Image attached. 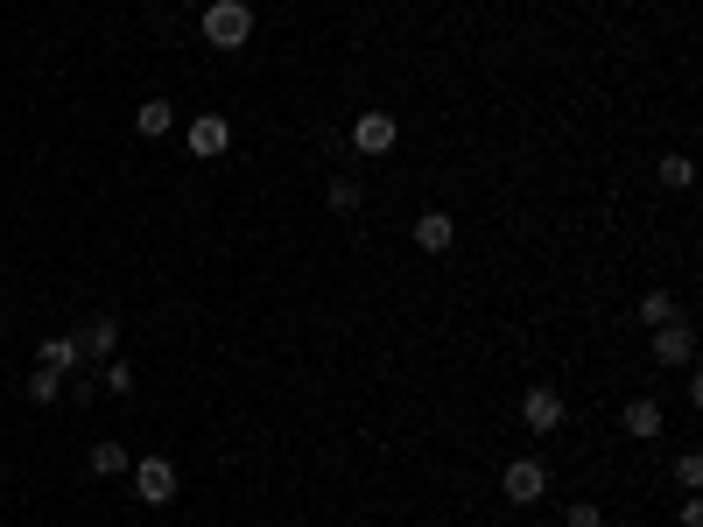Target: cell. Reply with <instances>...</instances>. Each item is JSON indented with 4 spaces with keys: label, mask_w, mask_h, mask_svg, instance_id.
Segmentation results:
<instances>
[{
    "label": "cell",
    "mask_w": 703,
    "mask_h": 527,
    "mask_svg": "<svg viewBox=\"0 0 703 527\" xmlns=\"http://www.w3.org/2000/svg\"><path fill=\"white\" fill-rule=\"evenodd\" d=\"M499 493H507V507H542L548 499V465L542 457H514V465L499 471Z\"/></svg>",
    "instance_id": "7a4b0ae2"
},
{
    "label": "cell",
    "mask_w": 703,
    "mask_h": 527,
    "mask_svg": "<svg viewBox=\"0 0 703 527\" xmlns=\"http://www.w3.org/2000/svg\"><path fill=\"white\" fill-rule=\"evenodd\" d=\"M620 429L633 436V444H654V436H662V401H654V394H633V401L620 408Z\"/></svg>",
    "instance_id": "9c48e42d"
},
{
    "label": "cell",
    "mask_w": 703,
    "mask_h": 527,
    "mask_svg": "<svg viewBox=\"0 0 703 527\" xmlns=\"http://www.w3.org/2000/svg\"><path fill=\"white\" fill-rule=\"evenodd\" d=\"M21 394H29L36 408H50V401H63V372H50V366H36L29 380H21Z\"/></svg>",
    "instance_id": "9a60e30c"
},
{
    "label": "cell",
    "mask_w": 703,
    "mask_h": 527,
    "mask_svg": "<svg viewBox=\"0 0 703 527\" xmlns=\"http://www.w3.org/2000/svg\"><path fill=\"white\" fill-rule=\"evenodd\" d=\"M675 486H683V493H696V486H703V457H696V450L675 457Z\"/></svg>",
    "instance_id": "d6986e66"
},
{
    "label": "cell",
    "mask_w": 703,
    "mask_h": 527,
    "mask_svg": "<svg viewBox=\"0 0 703 527\" xmlns=\"http://www.w3.org/2000/svg\"><path fill=\"white\" fill-rule=\"evenodd\" d=\"M71 338H78V351H85V359L99 366V359H113V351H120V317H85Z\"/></svg>",
    "instance_id": "ba28073f"
},
{
    "label": "cell",
    "mask_w": 703,
    "mask_h": 527,
    "mask_svg": "<svg viewBox=\"0 0 703 527\" xmlns=\"http://www.w3.org/2000/svg\"><path fill=\"white\" fill-rule=\"evenodd\" d=\"M675 520H683V527H703V499L690 493V499H683V514H675Z\"/></svg>",
    "instance_id": "44dd1931"
},
{
    "label": "cell",
    "mask_w": 703,
    "mask_h": 527,
    "mask_svg": "<svg viewBox=\"0 0 703 527\" xmlns=\"http://www.w3.org/2000/svg\"><path fill=\"white\" fill-rule=\"evenodd\" d=\"M184 148H190L197 162H218V156L232 148V120H226V113H197V120L184 127Z\"/></svg>",
    "instance_id": "52a82bcc"
},
{
    "label": "cell",
    "mask_w": 703,
    "mask_h": 527,
    "mask_svg": "<svg viewBox=\"0 0 703 527\" xmlns=\"http://www.w3.org/2000/svg\"><path fill=\"white\" fill-rule=\"evenodd\" d=\"M696 183V162L690 156H662V190H690Z\"/></svg>",
    "instance_id": "ac0fdd59"
},
{
    "label": "cell",
    "mask_w": 703,
    "mask_h": 527,
    "mask_svg": "<svg viewBox=\"0 0 703 527\" xmlns=\"http://www.w3.org/2000/svg\"><path fill=\"white\" fill-rule=\"evenodd\" d=\"M563 527H605V507H591V499H577V507L563 514Z\"/></svg>",
    "instance_id": "ffe728a7"
},
{
    "label": "cell",
    "mask_w": 703,
    "mask_h": 527,
    "mask_svg": "<svg viewBox=\"0 0 703 527\" xmlns=\"http://www.w3.org/2000/svg\"><path fill=\"white\" fill-rule=\"evenodd\" d=\"M394 141H402V120L380 113V106L352 120V156H394Z\"/></svg>",
    "instance_id": "5b68a950"
},
{
    "label": "cell",
    "mask_w": 703,
    "mask_h": 527,
    "mask_svg": "<svg viewBox=\"0 0 703 527\" xmlns=\"http://www.w3.org/2000/svg\"><path fill=\"white\" fill-rule=\"evenodd\" d=\"M169 127H176V106H169V99H141V106H135V135H148V141H162V135H169Z\"/></svg>",
    "instance_id": "5bb4252c"
},
{
    "label": "cell",
    "mask_w": 703,
    "mask_h": 527,
    "mask_svg": "<svg viewBox=\"0 0 703 527\" xmlns=\"http://www.w3.org/2000/svg\"><path fill=\"white\" fill-rule=\"evenodd\" d=\"M197 29H205V42H211V50H247V42H254V8H247V0H211V8L205 14H197Z\"/></svg>",
    "instance_id": "6da1fadb"
},
{
    "label": "cell",
    "mask_w": 703,
    "mask_h": 527,
    "mask_svg": "<svg viewBox=\"0 0 703 527\" xmlns=\"http://www.w3.org/2000/svg\"><path fill=\"white\" fill-rule=\"evenodd\" d=\"M563 415H570V408H563V394L548 387V380H535V387L521 394V429H527V436H556Z\"/></svg>",
    "instance_id": "277c9868"
},
{
    "label": "cell",
    "mask_w": 703,
    "mask_h": 527,
    "mask_svg": "<svg viewBox=\"0 0 703 527\" xmlns=\"http://www.w3.org/2000/svg\"><path fill=\"white\" fill-rule=\"evenodd\" d=\"M99 387H106V394H135L141 380H135V366H127L120 351H113V359H106V372H99Z\"/></svg>",
    "instance_id": "e0dca14e"
},
{
    "label": "cell",
    "mask_w": 703,
    "mask_h": 527,
    "mask_svg": "<svg viewBox=\"0 0 703 527\" xmlns=\"http://www.w3.org/2000/svg\"><path fill=\"white\" fill-rule=\"evenodd\" d=\"M85 465H92V478H127V471H135V457H127V444H120V436H99Z\"/></svg>",
    "instance_id": "8fae6325"
},
{
    "label": "cell",
    "mask_w": 703,
    "mask_h": 527,
    "mask_svg": "<svg viewBox=\"0 0 703 527\" xmlns=\"http://www.w3.org/2000/svg\"><path fill=\"white\" fill-rule=\"evenodd\" d=\"M359 205H366L359 176H331V183H324V211H338V218H359Z\"/></svg>",
    "instance_id": "4fadbf2b"
},
{
    "label": "cell",
    "mask_w": 703,
    "mask_h": 527,
    "mask_svg": "<svg viewBox=\"0 0 703 527\" xmlns=\"http://www.w3.org/2000/svg\"><path fill=\"white\" fill-rule=\"evenodd\" d=\"M78 359H85V351H78V338H71V331L42 338V351H36V366H50V372H63V380H71V372H78Z\"/></svg>",
    "instance_id": "7c38bea8"
},
{
    "label": "cell",
    "mask_w": 703,
    "mask_h": 527,
    "mask_svg": "<svg viewBox=\"0 0 703 527\" xmlns=\"http://www.w3.org/2000/svg\"><path fill=\"white\" fill-rule=\"evenodd\" d=\"M127 478H135L141 507H169V499H176V465H169V457H135V471H127Z\"/></svg>",
    "instance_id": "8992f818"
},
{
    "label": "cell",
    "mask_w": 703,
    "mask_h": 527,
    "mask_svg": "<svg viewBox=\"0 0 703 527\" xmlns=\"http://www.w3.org/2000/svg\"><path fill=\"white\" fill-rule=\"evenodd\" d=\"M633 317H641L647 331H654V324H669V317H683V310H675V296H669V289H647V296H641V310H633Z\"/></svg>",
    "instance_id": "2e32d148"
},
{
    "label": "cell",
    "mask_w": 703,
    "mask_h": 527,
    "mask_svg": "<svg viewBox=\"0 0 703 527\" xmlns=\"http://www.w3.org/2000/svg\"><path fill=\"white\" fill-rule=\"evenodd\" d=\"M647 345H654V366H696V324L690 317H669V324H654L647 331Z\"/></svg>",
    "instance_id": "3957f363"
},
{
    "label": "cell",
    "mask_w": 703,
    "mask_h": 527,
    "mask_svg": "<svg viewBox=\"0 0 703 527\" xmlns=\"http://www.w3.org/2000/svg\"><path fill=\"white\" fill-rule=\"evenodd\" d=\"M415 247H423V253H450L457 247V218L450 211H415Z\"/></svg>",
    "instance_id": "30bf717a"
}]
</instances>
